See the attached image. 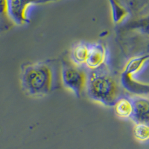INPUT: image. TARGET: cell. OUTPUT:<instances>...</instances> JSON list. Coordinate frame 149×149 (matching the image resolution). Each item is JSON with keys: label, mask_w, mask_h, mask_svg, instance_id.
<instances>
[{"label": "cell", "mask_w": 149, "mask_h": 149, "mask_svg": "<svg viewBox=\"0 0 149 149\" xmlns=\"http://www.w3.org/2000/svg\"><path fill=\"white\" fill-rule=\"evenodd\" d=\"M113 107L116 116L118 118L123 120L132 119L134 109L133 96H121L116 102Z\"/></svg>", "instance_id": "ba28073f"}, {"label": "cell", "mask_w": 149, "mask_h": 149, "mask_svg": "<svg viewBox=\"0 0 149 149\" xmlns=\"http://www.w3.org/2000/svg\"><path fill=\"white\" fill-rule=\"evenodd\" d=\"M15 26L9 14L8 0H0V34L8 32Z\"/></svg>", "instance_id": "8fae6325"}, {"label": "cell", "mask_w": 149, "mask_h": 149, "mask_svg": "<svg viewBox=\"0 0 149 149\" xmlns=\"http://www.w3.org/2000/svg\"><path fill=\"white\" fill-rule=\"evenodd\" d=\"M90 52V43L79 42L73 46L70 52V61L79 66H85Z\"/></svg>", "instance_id": "9c48e42d"}, {"label": "cell", "mask_w": 149, "mask_h": 149, "mask_svg": "<svg viewBox=\"0 0 149 149\" xmlns=\"http://www.w3.org/2000/svg\"><path fill=\"white\" fill-rule=\"evenodd\" d=\"M57 1L59 0H43V2L46 3V2H57ZM108 2L110 5L112 19L114 23H122L130 17V12L125 8L121 5L116 0H108Z\"/></svg>", "instance_id": "30bf717a"}, {"label": "cell", "mask_w": 149, "mask_h": 149, "mask_svg": "<svg viewBox=\"0 0 149 149\" xmlns=\"http://www.w3.org/2000/svg\"><path fill=\"white\" fill-rule=\"evenodd\" d=\"M148 66L149 51L131 57L121 73L120 83L123 88L135 95L149 96V83L141 78Z\"/></svg>", "instance_id": "3957f363"}, {"label": "cell", "mask_w": 149, "mask_h": 149, "mask_svg": "<svg viewBox=\"0 0 149 149\" xmlns=\"http://www.w3.org/2000/svg\"><path fill=\"white\" fill-rule=\"evenodd\" d=\"M42 3L43 0H8L9 14L16 26H25L30 21L31 8Z\"/></svg>", "instance_id": "8992f818"}, {"label": "cell", "mask_w": 149, "mask_h": 149, "mask_svg": "<svg viewBox=\"0 0 149 149\" xmlns=\"http://www.w3.org/2000/svg\"><path fill=\"white\" fill-rule=\"evenodd\" d=\"M133 135L134 139L139 143H149V124L143 122L134 123Z\"/></svg>", "instance_id": "7c38bea8"}, {"label": "cell", "mask_w": 149, "mask_h": 149, "mask_svg": "<svg viewBox=\"0 0 149 149\" xmlns=\"http://www.w3.org/2000/svg\"><path fill=\"white\" fill-rule=\"evenodd\" d=\"M120 32L131 42L134 55L149 51V4L121 23ZM133 55V56H134Z\"/></svg>", "instance_id": "277c9868"}, {"label": "cell", "mask_w": 149, "mask_h": 149, "mask_svg": "<svg viewBox=\"0 0 149 149\" xmlns=\"http://www.w3.org/2000/svg\"><path fill=\"white\" fill-rule=\"evenodd\" d=\"M107 67L89 72L86 94L92 100L107 107H113L122 96V88L121 83Z\"/></svg>", "instance_id": "7a4b0ae2"}, {"label": "cell", "mask_w": 149, "mask_h": 149, "mask_svg": "<svg viewBox=\"0 0 149 149\" xmlns=\"http://www.w3.org/2000/svg\"><path fill=\"white\" fill-rule=\"evenodd\" d=\"M109 61V52L101 42L90 43V52L84 67L89 72L96 71L107 67Z\"/></svg>", "instance_id": "52a82bcc"}, {"label": "cell", "mask_w": 149, "mask_h": 149, "mask_svg": "<svg viewBox=\"0 0 149 149\" xmlns=\"http://www.w3.org/2000/svg\"><path fill=\"white\" fill-rule=\"evenodd\" d=\"M20 83L23 91L29 96H46L55 88L56 67L51 61L25 63L21 68Z\"/></svg>", "instance_id": "6da1fadb"}, {"label": "cell", "mask_w": 149, "mask_h": 149, "mask_svg": "<svg viewBox=\"0 0 149 149\" xmlns=\"http://www.w3.org/2000/svg\"><path fill=\"white\" fill-rule=\"evenodd\" d=\"M121 5L125 8L130 15H134L146 7L149 4V0H116Z\"/></svg>", "instance_id": "4fadbf2b"}, {"label": "cell", "mask_w": 149, "mask_h": 149, "mask_svg": "<svg viewBox=\"0 0 149 149\" xmlns=\"http://www.w3.org/2000/svg\"><path fill=\"white\" fill-rule=\"evenodd\" d=\"M89 72L84 66L74 64L70 60H64L61 66V80L63 86L77 98H81L86 93Z\"/></svg>", "instance_id": "5b68a950"}]
</instances>
